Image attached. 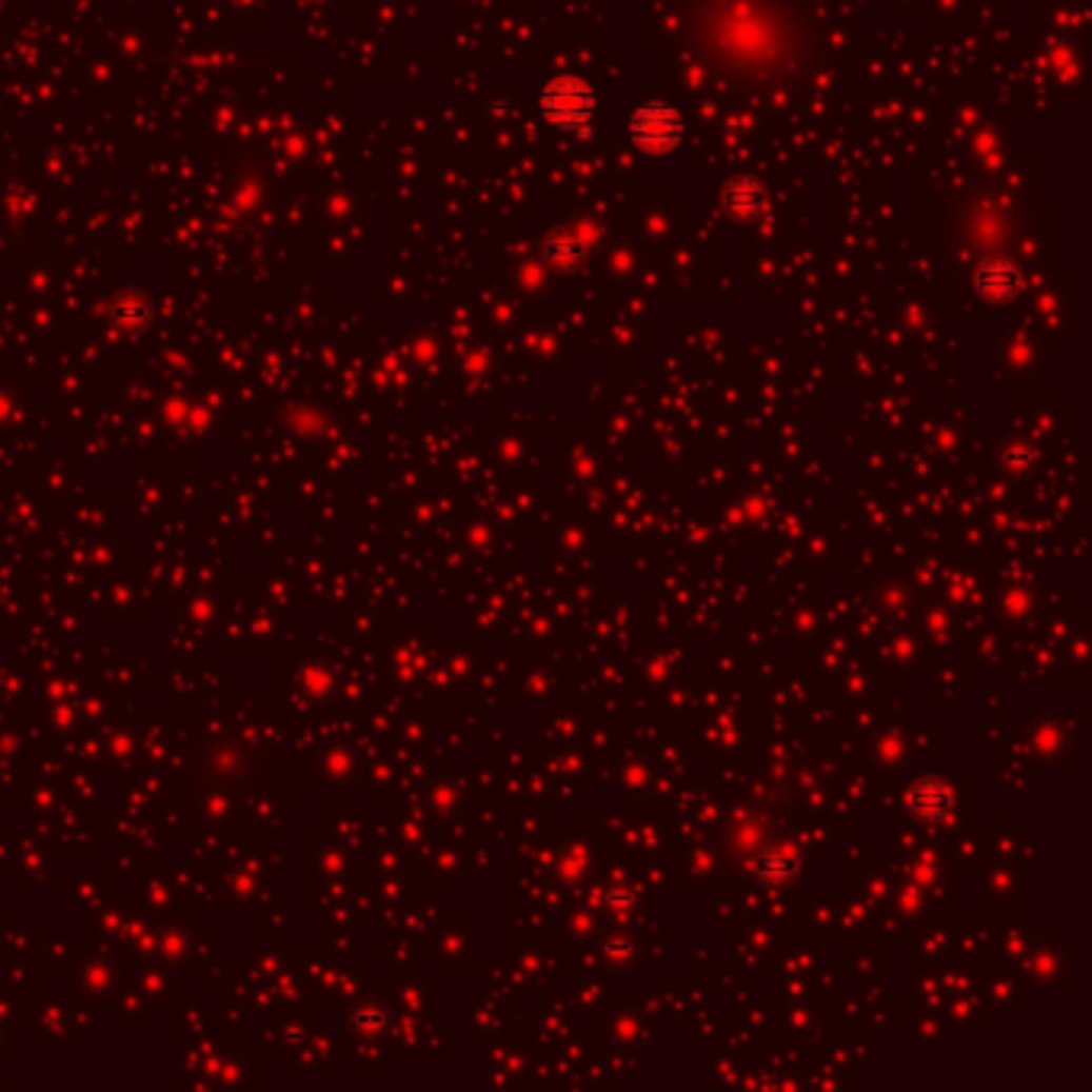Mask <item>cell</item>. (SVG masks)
Returning a JSON list of instances; mask_svg holds the SVG:
<instances>
[{
	"instance_id": "1",
	"label": "cell",
	"mask_w": 1092,
	"mask_h": 1092,
	"mask_svg": "<svg viewBox=\"0 0 1092 1092\" xmlns=\"http://www.w3.org/2000/svg\"><path fill=\"white\" fill-rule=\"evenodd\" d=\"M538 113L558 132L583 135L596 119V94L580 77H555L538 94Z\"/></svg>"
},
{
	"instance_id": "3",
	"label": "cell",
	"mask_w": 1092,
	"mask_h": 1092,
	"mask_svg": "<svg viewBox=\"0 0 1092 1092\" xmlns=\"http://www.w3.org/2000/svg\"><path fill=\"white\" fill-rule=\"evenodd\" d=\"M974 285L987 298H1009V295H1016V289H1019V270L1012 266L1009 260H987V263H980V270L974 276Z\"/></svg>"
},
{
	"instance_id": "7",
	"label": "cell",
	"mask_w": 1092,
	"mask_h": 1092,
	"mask_svg": "<svg viewBox=\"0 0 1092 1092\" xmlns=\"http://www.w3.org/2000/svg\"><path fill=\"white\" fill-rule=\"evenodd\" d=\"M583 257V244L574 238V234H555V238L544 244V260L552 266H574Z\"/></svg>"
},
{
	"instance_id": "4",
	"label": "cell",
	"mask_w": 1092,
	"mask_h": 1092,
	"mask_svg": "<svg viewBox=\"0 0 1092 1092\" xmlns=\"http://www.w3.org/2000/svg\"><path fill=\"white\" fill-rule=\"evenodd\" d=\"M728 215L734 218H753L766 209V190L756 180H731L721 196Z\"/></svg>"
},
{
	"instance_id": "2",
	"label": "cell",
	"mask_w": 1092,
	"mask_h": 1092,
	"mask_svg": "<svg viewBox=\"0 0 1092 1092\" xmlns=\"http://www.w3.org/2000/svg\"><path fill=\"white\" fill-rule=\"evenodd\" d=\"M629 138L648 154H667L682 141V116L670 103H641L629 116Z\"/></svg>"
},
{
	"instance_id": "5",
	"label": "cell",
	"mask_w": 1092,
	"mask_h": 1092,
	"mask_svg": "<svg viewBox=\"0 0 1092 1092\" xmlns=\"http://www.w3.org/2000/svg\"><path fill=\"white\" fill-rule=\"evenodd\" d=\"M910 808L922 820H942L952 811V792L942 782H919L910 792Z\"/></svg>"
},
{
	"instance_id": "6",
	"label": "cell",
	"mask_w": 1092,
	"mask_h": 1092,
	"mask_svg": "<svg viewBox=\"0 0 1092 1092\" xmlns=\"http://www.w3.org/2000/svg\"><path fill=\"white\" fill-rule=\"evenodd\" d=\"M795 855L786 849V846H769L762 855H759V866H756V875L769 885H789L795 878Z\"/></svg>"
}]
</instances>
